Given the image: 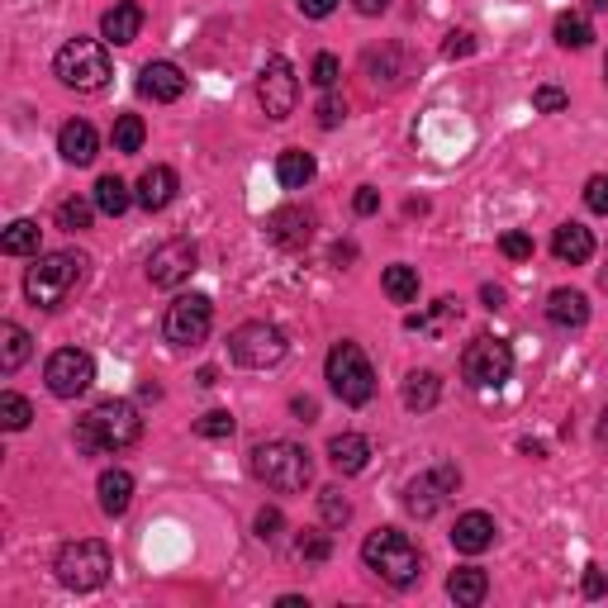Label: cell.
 Masks as SVG:
<instances>
[{
  "instance_id": "6da1fadb",
  "label": "cell",
  "mask_w": 608,
  "mask_h": 608,
  "mask_svg": "<svg viewBox=\"0 0 608 608\" xmlns=\"http://www.w3.org/2000/svg\"><path fill=\"white\" fill-rule=\"evenodd\" d=\"M86 271H91V261L81 253H44V257H34L30 271H24V295H30L34 309L58 314L62 304L86 285Z\"/></svg>"
},
{
  "instance_id": "7a4b0ae2",
  "label": "cell",
  "mask_w": 608,
  "mask_h": 608,
  "mask_svg": "<svg viewBox=\"0 0 608 608\" xmlns=\"http://www.w3.org/2000/svg\"><path fill=\"white\" fill-rule=\"evenodd\" d=\"M247 471L276 494H300L314 480V456L290 437H267L247 452Z\"/></svg>"
},
{
  "instance_id": "3957f363",
  "label": "cell",
  "mask_w": 608,
  "mask_h": 608,
  "mask_svg": "<svg viewBox=\"0 0 608 608\" xmlns=\"http://www.w3.org/2000/svg\"><path fill=\"white\" fill-rule=\"evenodd\" d=\"M143 437V419L129 399H101L86 419L77 423V447L91 452V456H109V452H124Z\"/></svg>"
},
{
  "instance_id": "277c9868",
  "label": "cell",
  "mask_w": 608,
  "mask_h": 608,
  "mask_svg": "<svg viewBox=\"0 0 608 608\" xmlns=\"http://www.w3.org/2000/svg\"><path fill=\"white\" fill-rule=\"evenodd\" d=\"M362 561H366V571H376L390 589H409V585H419V575H423L419 547H413V537L399 533V528L371 533L362 542Z\"/></svg>"
},
{
  "instance_id": "5b68a950",
  "label": "cell",
  "mask_w": 608,
  "mask_h": 608,
  "mask_svg": "<svg viewBox=\"0 0 608 608\" xmlns=\"http://www.w3.org/2000/svg\"><path fill=\"white\" fill-rule=\"evenodd\" d=\"M52 77L62 81L67 91L77 95H95L109 86L115 67H109V52H105V38H67L52 58Z\"/></svg>"
},
{
  "instance_id": "8992f818",
  "label": "cell",
  "mask_w": 608,
  "mask_h": 608,
  "mask_svg": "<svg viewBox=\"0 0 608 608\" xmlns=\"http://www.w3.org/2000/svg\"><path fill=\"white\" fill-rule=\"evenodd\" d=\"M52 571H58L62 589L91 594V589H101L105 580H109V571H115V557H109V547L101 542V537H77V542H67L58 551Z\"/></svg>"
},
{
  "instance_id": "52a82bcc",
  "label": "cell",
  "mask_w": 608,
  "mask_h": 608,
  "mask_svg": "<svg viewBox=\"0 0 608 608\" xmlns=\"http://www.w3.org/2000/svg\"><path fill=\"white\" fill-rule=\"evenodd\" d=\"M328 390H334L342 405H366L371 395H376V371H371V356L356 348V342H334V352H328Z\"/></svg>"
},
{
  "instance_id": "ba28073f",
  "label": "cell",
  "mask_w": 608,
  "mask_h": 608,
  "mask_svg": "<svg viewBox=\"0 0 608 608\" xmlns=\"http://www.w3.org/2000/svg\"><path fill=\"white\" fill-rule=\"evenodd\" d=\"M210 328H214V300L200 295V290L176 295L167 304V314H162V338H167L172 348H200V342L210 338Z\"/></svg>"
},
{
  "instance_id": "9c48e42d",
  "label": "cell",
  "mask_w": 608,
  "mask_h": 608,
  "mask_svg": "<svg viewBox=\"0 0 608 608\" xmlns=\"http://www.w3.org/2000/svg\"><path fill=\"white\" fill-rule=\"evenodd\" d=\"M461 376H466V385H476V390H500V385L514 376V348L490 334L471 338L461 352Z\"/></svg>"
},
{
  "instance_id": "30bf717a",
  "label": "cell",
  "mask_w": 608,
  "mask_h": 608,
  "mask_svg": "<svg viewBox=\"0 0 608 608\" xmlns=\"http://www.w3.org/2000/svg\"><path fill=\"white\" fill-rule=\"evenodd\" d=\"M285 334L276 324H267V319H253V324H238L229 334V356L238 366H247V371H267V366H276L285 356Z\"/></svg>"
},
{
  "instance_id": "8fae6325",
  "label": "cell",
  "mask_w": 608,
  "mask_h": 608,
  "mask_svg": "<svg viewBox=\"0 0 608 608\" xmlns=\"http://www.w3.org/2000/svg\"><path fill=\"white\" fill-rule=\"evenodd\" d=\"M257 105H261V115H267V119H290V115H295L300 77H295V67H290L281 52H271V58L261 62V72H257Z\"/></svg>"
},
{
  "instance_id": "7c38bea8",
  "label": "cell",
  "mask_w": 608,
  "mask_h": 608,
  "mask_svg": "<svg viewBox=\"0 0 608 608\" xmlns=\"http://www.w3.org/2000/svg\"><path fill=\"white\" fill-rule=\"evenodd\" d=\"M456 490H461V471H456L452 461H437L433 471L413 476L405 486V508L413 518H433V514H442V504H447Z\"/></svg>"
},
{
  "instance_id": "4fadbf2b",
  "label": "cell",
  "mask_w": 608,
  "mask_h": 608,
  "mask_svg": "<svg viewBox=\"0 0 608 608\" xmlns=\"http://www.w3.org/2000/svg\"><path fill=\"white\" fill-rule=\"evenodd\" d=\"M200 267V247L196 238H167L157 253L148 257V281L152 290H182Z\"/></svg>"
},
{
  "instance_id": "5bb4252c",
  "label": "cell",
  "mask_w": 608,
  "mask_h": 608,
  "mask_svg": "<svg viewBox=\"0 0 608 608\" xmlns=\"http://www.w3.org/2000/svg\"><path fill=\"white\" fill-rule=\"evenodd\" d=\"M44 381H48V395H58V399L86 395L91 381H95L91 352H81V348H58V352H52L48 362H44Z\"/></svg>"
},
{
  "instance_id": "9a60e30c",
  "label": "cell",
  "mask_w": 608,
  "mask_h": 608,
  "mask_svg": "<svg viewBox=\"0 0 608 608\" xmlns=\"http://www.w3.org/2000/svg\"><path fill=\"white\" fill-rule=\"evenodd\" d=\"M267 238L276 247H285V253H300L314 238V214L300 210V204H281V210L267 214Z\"/></svg>"
},
{
  "instance_id": "2e32d148",
  "label": "cell",
  "mask_w": 608,
  "mask_h": 608,
  "mask_svg": "<svg viewBox=\"0 0 608 608\" xmlns=\"http://www.w3.org/2000/svg\"><path fill=\"white\" fill-rule=\"evenodd\" d=\"M138 95H143V101H157V105L182 101L186 72L176 62H143V72H138Z\"/></svg>"
},
{
  "instance_id": "e0dca14e",
  "label": "cell",
  "mask_w": 608,
  "mask_h": 608,
  "mask_svg": "<svg viewBox=\"0 0 608 608\" xmlns=\"http://www.w3.org/2000/svg\"><path fill=\"white\" fill-rule=\"evenodd\" d=\"M494 537H500V523H494L486 508H471V514L456 518L452 528V547L461 551V557H480V551L494 547Z\"/></svg>"
},
{
  "instance_id": "ac0fdd59",
  "label": "cell",
  "mask_w": 608,
  "mask_h": 608,
  "mask_svg": "<svg viewBox=\"0 0 608 608\" xmlns=\"http://www.w3.org/2000/svg\"><path fill=\"white\" fill-rule=\"evenodd\" d=\"M138 30H143V5H138V0H115L101 15V38L109 48H129Z\"/></svg>"
},
{
  "instance_id": "d6986e66",
  "label": "cell",
  "mask_w": 608,
  "mask_h": 608,
  "mask_svg": "<svg viewBox=\"0 0 608 608\" xmlns=\"http://www.w3.org/2000/svg\"><path fill=\"white\" fill-rule=\"evenodd\" d=\"M176 190H182V176H176L172 167H162V162H157V167H148L143 176H138L133 200L143 204L148 214H162V210H167V204L176 200Z\"/></svg>"
},
{
  "instance_id": "ffe728a7",
  "label": "cell",
  "mask_w": 608,
  "mask_h": 608,
  "mask_svg": "<svg viewBox=\"0 0 608 608\" xmlns=\"http://www.w3.org/2000/svg\"><path fill=\"white\" fill-rule=\"evenodd\" d=\"M58 152H62V162H72V167H91L95 152H101V133H95L86 119H67L62 133H58Z\"/></svg>"
},
{
  "instance_id": "44dd1931",
  "label": "cell",
  "mask_w": 608,
  "mask_h": 608,
  "mask_svg": "<svg viewBox=\"0 0 608 608\" xmlns=\"http://www.w3.org/2000/svg\"><path fill=\"white\" fill-rule=\"evenodd\" d=\"M547 319L557 324V328H585L589 324V300H585V290H571V285H561V290H551L547 295Z\"/></svg>"
},
{
  "instance_id": "7402d4cb",
  "label": "cell",
  "mask_w": 608,
  "mask_h": 608,
  "mask_svg": "<svg viewBox=\"0 0 608 608\" xmlns=\"http://www.w3.org/2000/svg\"><path fill=\"white\" fill-rule=\"evenodd\" d=\"M551 253H557V261H565V267H585L594 257V233L585 224H575V219H565V224L551 233Z\"/></svg>"
},
{
  "instance_id": "603a6c76",
  "label": "cell",
  "mask_w": 608,
  "mask_h": 608,
  "mask_svg": "<svg viewBox=\"0 0 608 608\" xmlns=\"http://www.w3.org/2000/svg\"><path fill=\"white\" fill-rule=\"evenodd\" d=\"M328 461H334L338 476H362L371 461V442L362 433H338L328 437Z\"/></svg>"
},
{
  "instance_id": "cb8c5ba5",
  "label": "cell",
  "mask_w": 608,
  "mask_h": 608,
  "mask_svg": "<svg viewBox=\"0 0 608 608\" xmlns=\"http://www.w3.org/2000/svg\"><path fill=\"white\" fill-rule=\"evenodd\" d=\"M95 494H101V508L109 518H119V514H129V504H133V476L129 471H101V480H95Z\"/></svg>"
},
{
  "instance_id": "d4e9b609",
  "label": "cell",
  "mask_w": 608,
  "mask_h": 608,
  "mask_svg": "<svg viewBox=\"0 0 608 608\" xmlns=\"http://www.w3.org/2000/svg\"><path fill=\"white\" fill-rule=\"evenodd\" d=\"M447 594L461 608H476V604H486V594H490V575L480 571V565H456L447 575Z\"/></svg>"
},
{
  "instance_id": "484cf974",
  "label": "cell",
  "mask_w": 608,
  "mask_h": 608,
  "mask_svg": "<svg viewBox=\"0 0 608 608\" xmlns=\"http://www.w3.org/2000/svg\"><path fill=\"white\" fill-rule=\"evenodd\" d=\"M314 172H319V162H314V152H304V148H285L281 157H276V176H281L285 190H304L314 182Z\"/></svg>"
},
{
  "instance_id": "4316f807",
  "label": "cell",
  "mask_w": 608,
  "mask_h": 608,
  "mask_svg": "<svg viewBox=\"0 0 608 608\" xmlns=\"http://www.w3.org/2000/svg\"><path fill=\"white\" fill-rule=\"evenodd\" d=\"M399 399H405L409 413H428L442 399L437 371H409V381H405V390H399Z\"/></svg>"
},
{
  "instance_id": "83f0119b",
  "label": "cell",
  "mask_w": 608,
  "mask_h": 608,
  "mask_svg": "<svg viewBox=\"0 0 608 608\" xmlns=\"http://www.w3.org/2000/svg\"><path fill=\"white\" fill-rule=\"evenodd\" d=\"M30 362V334H24L20 324H0V371H5V376H15V371Z\"/></svg>"
},
{
  "instance_id": "f1b7e54d",
  "label": "cell",
  "mask_w": 608,
  "mask_h": 608,
  "mask_svg": "<svg viewBox=\"0 0 608 608\" xmlns=\"http://www.w3.org/2000/svg\"><path fill=\"white\" fill-rule=\"evenodd\" d=\"M399 62H405V58H399V48L385 44V48H371V52H366V58H362V72L376 81V86H395V81L405 77V67H399Z\"/></svg>"
},
{
  "instance_id": "f546056e",
  "label": "cell",
  "mask_w": 608,
  "mask_h": 608,
  "mask_svg": "<svg viewBox=\"0 0 608 608\" xmlns=\"http://www.w3.org/2000/svg\"><path fill=\"white\" fill-rule=\"evenodd\" d=\"M551 38H557L561 48H589L594 44V24L589 15H575V10H565V15H557V24H551Z\"/></svg>"
},
{
  "instance_id": "4dcf8cb0",
  "label": "cell",
  "mask_w": 608,
  "mask_h": 608,
  "mask_svg": "<svg viewBox=\"0 0 608 608\" xmlns=\"http://www.w3.org/2000/svg\"><path fill=\"white\" fill-rule=\"evenodd\" d=\"M95 210L101 214H109V219H119L124 210H129L133 204V190H129V182H119V176H101V182H95Z\"/></svg>"
},
{
  "instance_id": "1f68e13d",
  "label": "cell",
  "mask_w": 608,
  "mask_h": 608,
  "mask_svg": "<svg viewBox=\"0 0 608 608\" xmlns=\"http://www.w3.org/2000/svg\"><path fill=\"white\" fill-rule=\"evenodd\" d=\"M0 253L5 257H38V224L34 219H15L0 233Z\"/></svg>"
},
{
  "instance_id": "d6a6232c",
  "label": "cell",
  "mask_w": 608,
  "mask_h": 608,
  "mask_svg": "<svg viewBox=\"0 0 608 608\" xmlns=\"http://www.w3.org/2000/svg\"><path fill=\"white\" fill-rule=\"evenodd\" d=\"M381 285H385V295H390L395 304H413V300H419V271L405 267V261L385 267L381 271Z\"/></svg>"
},
{
  "instance_id": "836d02e7",
  "label": "cell",
  "mask_w": 608,
  "mask_h": 608,
  "mask_svg": "<svg viewBox=\"0 0 608 608\" xmlns=\"http://www.w3.org/2000/svg\"><path fill=\"white\" fill-rule=\"evenodd\" d=\"M30 419H34L30 399L15 395V390L0 395V428H5V433H24V428H30Z\"/></svg>"
},
{
  "instance_id": "e575fe53",
  "label": "cell",
  "mask_w": 608,
  "mask_h": 608,
  "mask_svg": "<svg viewBox=\"0 0 608 608\" xmlns=\"http://www.w3.org/2000/svg\"><path fill=\"white\" fill-rule=\"evenodd\" d=\"M143 138H148V124L138 119V115H119L115 129H109V143H115V152H138V148H143Z\"/></svg>"
},
{
  "instance_id": "d590c367",
  "label": "cell",
  "mask_w": 608,
  "mask_h": 608,
  "mask_svg": "<svg viewBox=\"0 0 608 608\" xmlns=\"http://www.w3.org/2000/svg\"><path fill=\"white\" fill-rule=\"evenodd\" d=\"M91 219H95V200H62L58 204V229L67 233H81V229H91Z\"/></svg>"
},
{
  "instance_id": "8d00e7d4",
  "label": "cell",
  "mask_w": 608,
  "mask_h": 608,
  "mask_svg": "<svg viewBox=\"0 0 608 608\" xmlns=\"http://www.w3.org/2000/svg\"><path fill=\"white\" fill-rule=\"evenodd\" d=\"M319 514H324L328 528H342V523L352 518V500L338 486H328V490H319Z\"/></svg>"
},
{
  "instance_id": "74e56055",
  "label": "cell",
  "mask_w": 608,
  "mask_h": 608,
  "mask_svg": "<svg viewBox=\"0 0 608 608\" xmlns=\"http://www.w3.org/2000/svg\"><path fill=\"white\" fill-rule=\"evenodd\" d=\"M196 433L210 437V442H229L233 433H238V419H233L229 409H210L204 419H196Z\"/></svg>"
},
{
  "instance_id": "f35d334b",
  "label": "cell",
  "mask_w": 608,
  "mask_h": 608,
  "mask_svg": "<svg viewBox=\"0 0 608 608\" xmlns=\"http://www.w3.org/2000/svg\"><path fill=\"white\" fill-rule=\"evenodd\" d=\"M456 314H461V300H456V295H442L437 304H433V314H409V328H413V334H423V328H437L442 319H456Z\"/></svg>"
},
{
  "instance_id": "ab89813d",
  "label": "cell",
  "mask_w": 608,
  "mask_h": 608,
  "mask_svg": "<svg viewBox=\"0 0 608 608\" xmlns=\"http://www.w3.org/2000/svg\"><path fill=\"white\" fill-rule=\"evenodd\" d=\"M295 557L324 565L328 557H334V537H328V533H300V537H295Z\"/></svg>"
},
{
  "instance_id": "60d3db41",
  "label": "cell",
  "mask_w": 608,
  "mask_h": 608,
  "mask_svg": "<svg viewBox=\"0 0 608 608\" xmlns=\"http://www.w3.org/2000/svg\"><path fill=\"white\" fill-rule=\"evenodd\" d=\"M253 533H257L267 547H276V542H281V533H285V514H281V508H276V504L257 508V518H253Z\"/></svg>"
},
{
  "instance_id": "b9f144b4",
  "label": "cell",
  "mask_w": 608,
  "mask_h": 608,
  "mask_svg": "<svg viewBox=\"0 0 608 608\" xmlns=\"http://www.w3.org/2000/svg\"><path fill=\"white\" fill-rule=\"evenodd\" d=\"M338 77H342V62L334 58V52H319V58H314V67H309V81H314L319 91H334Z\"/></svg>"
},
{
  "instance_id": "7bdbcfd3",
  "label": "cell",
  "mask_w": 608,
  "mask_h": 608,
  "mask_svg": "<svg viewBox=\"0 0 608 608\" xmlns=\"http://www.w3.org/2000/svg\"><path fill=\"white\" fill-rule=\"evenodd\" d=\"M565 105H571V95H565L561 86H537L533 91V109H542V115H561Z\"/></svg>"
},
{
  "instance_id": "ee69618b",
  "label": "cell",
  "mask_w": 608,
  "mask_h": 608,
  "mask_svg": "<svg viewBox=\"0 0 608 608\" xmlns=\"http://www.w3.org/2000/svg\"><path fill=\"white\" fill-rule=\"evenodd\" d=\"M500 253L508 257V261H528L533 257V238L523 229H508L504 238H500Z\"/></svg>"
},
{
  "instance_id": "f6af8a7d",
  "label": "cell",
  "mask_w": 608,
  "mask_h": 608,
  "mask_svg": "<svg viewBox=\"0 0 608 608\" xmlns=\"http://www.w3.org/2000/svg\"><path fill=\"white\" fill-rule=\"evenodd\" d=\"M314 115H319V129H338V124L348 119V101H338V95H324Z\"/></svg>"
},
{
  "instance_id": "bcb514c9",
  "label": "cell",
  "mask_w": 608,
  "mask_h": 608,
  "mask_svg": "<svg viewBox=\"0 0 608 608\" xmlns=\"http://www.w3.org/2000/svg\"><path fill=\"white\" fill-rule=\"evenodd\" d=\"M585 204L594 214H608V172H599V176H589V182H585Z\"/></svg>"
},
{
  "instance_id": "7dc6e473",
  "label": "cell",
  "mask_w": 608,
  "mask_h": 608,
  "mask_svg": "<svg viewBox=\"0 0 608 608\" xmlns=\"http://www.w3.org/2000/svg\"><path fill=\"white\" fill-rule=\"evenodd\" d=\"M471 52H476V38L471 34H466V30H456V34H447V44H442V58H471Z\"/></svg>"
},
{
  "instance_id": "c3c4849f",
  "label": "cell",
  "mask_w": 608,
  "mask_h": 608,
  "mask_svg": "<svg viewBox=\"0 0 608 608\" xmlns=\"http://www.w3.org/2000/svg\"><path fill=\"white\" fill-rule=\"evenodd\" d=\"M295 5H300L304 20H328V15H334V10L342 5V0H295Z\"/></svg>"
},
{
  "instance_id": "681fc988",
  "label": "cell",
  "mask_w": 608,
  "mask_h": 608,
  "mask_svg": "<svg viewBox=\"0 0 608 608\" xmlns=\"http://www.w3.org/2000/svg\"><path fill=\"white\" fill-rule=\"evenodd\" d=\"M352 210L362 214V219H366V214H376V210H381V190H376V186H362V190L352 196Z\"/></svg>"
},
{
  "instance_id": "f907efd6",
  "label": "cell",
  "mask_w": 608,
  "mask_h": 608,
  "mask_svg": "<svg viewBox=\"0 0 608 608\" xmlns=\"http://www.w3.org/2000/svg\"><path fill=\"white\" fill-rule=\"evenodd\" d=\"M604 589H608V575H604V565H585V599H599Z\"/></svg>"
},
{
  "instance_id": "816d5d0a",
  "label": "cell",
  "mask_w": 608,
  "mask_h": 608,
  "mask_svg": "<svg viewBox=\"0 0 608 608\" xmlns=\"http://www.w3.org/2000/svg\"><path fill=\"white\" fill-rule=\"evenodd\" d=\"M290 413H295L300 423H314V419H319V405H314L309 395H295V399H290Z\"/></svg>"
},
{
  "instance_id": "f5cc1de1",
  "label": "cell",
  "mask_w": 608,
  "mask_h": 608,
  "mask_svg": "<svg viewBox=\"0 0 608 608\" xmlns=\"http://www.w3.org/2000/svg\"><path fill=\"white\" fill-rule=\"evenodd\" d=\"M352 5H356V15L376 20V15H385V10H390V0H352Z\"/></svg>"
},
{
  "instance_id": "db71d44e",
  "label": "cell",
  "mask_w": 608,
  "mask_h": 608,
  "mask_svg": "<svg viewBox=\"0 0 608 608\" xmlns=\"http://www.w3.org/2000/svg\"><path fill=\"white\" fill-rule=\"evenodd\" d=\"M356 261V243H334V267H352Z\"/></svg>"
},
{
  "instance_id": "11a10c76",
  "label": "cell",
  "mask_w": 608,
  "mask_h": 608,
  "mask_svg": "<svg viewBox=\"0 0 608 608\" xmlns=\"http://www.w3.org/2000/svg\"><path fill=\"white\" fill-rule=\"evenodd\" d=\"M480 300L486 309H504V285H480Z\"/></svg>"
},
{
  "instance_id": "9f6ffc18",
  "label": "cell",
  "mask_w": 608,
  "mask_h": 608,
  "mask_svg": "<svg viewBox=\"0 0 608 608\" xmlns=\"http://www.w3.org/2000/svg\"><path fill=\"white\" fill-rule=\"evenodd\" d=\"M594 437H599V447H608V405L599 409V428H594Z\"/></svg>"
},
{
  "instance_id": "6f0895ef",
  "label": "cell",
  "mask_w": 608,
  "mask_h": 608,
  "mask_svg": "<svg viewBox=\"0 0 608 608\" xmlns=\"http://www.w3.org/2000/svg\"><path fill=\"white\" fill-rule=\"evenodd\" d=\"M518 447L528 452V456H547V447H542V442H533V437H528V442H518Z\"/></svg>"
},
{
  "instance_id": "680465c9",
  "label": "cell",
  "mask_w": 608,
  "mask_h": 608,
  "mask_svg": "<svg viewBox=\"0 0 608 608\" xmlns=\"http://www.w3.org/2000/svg\"><path fill=\"white\" fill-rule=\"evenodd\" d=\"M585 5H589V10H608V0H585Z\"/></svg>"
},
{
  "instance_id": "91938a15",
  "label": "cell",
  "mask_w": 608,
  "mask_h": 608,
  "mask_svg": "<svg viewBox=\"0 0 608 608\" xmlns=\"http://www.w3.org/2000/svg\"><path fill=\"white\" fill-rule=\"evenodd\" d=\"M604 77H608V58H604Z\"/></svg>"
}]
</instances>
